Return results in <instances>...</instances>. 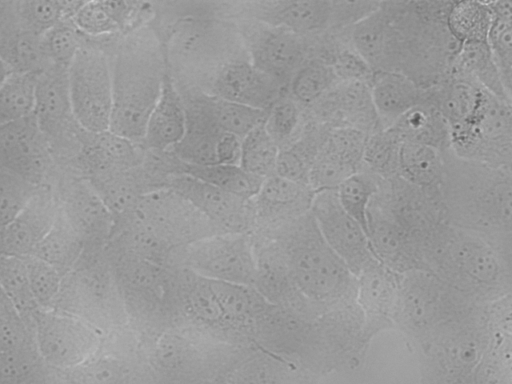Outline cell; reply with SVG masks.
Here are the masks:
<instances>
[{
    "instance_id": "cell-44",
    "label": "cell",
    "mask_w": 512,
    "mask_h": 384,
    "mask_svg": "<svg viewBox=\"0 0 512 384\" xmlns=\"http://www.w3.org/2000/svg\"><path fill=\"white\" fill-rule=\"evenodd\" d=\"M278 153L279 147L263 121L242 139L238 165L249 174L265 179L275 174Z\"/></svg>"
},
{
    "instance_id": "cell-53",
    "label": "cell",
    "mask_w": 512,
    "mask_h": 384,
    "mask_svg": "<svg viewBox=\"0 0 512 384\" xmlns=\"http://www.w3.org/2000/svg\"><path fill=\"white\" fill-rule=\"evenodd\" d=\"M76 29L85 37L107 40L122 36L103 1H83L71 18Z\"/></svg>"
},
{
    "instance_id": "cell-50",
    "label": "cell",
    "mask_w": 512,
    "mask_h": 384,
    "mask_svg": "<svg viewBox=\"0 0 512 384\" xmlns=\"http://www.w3.org/2000/svg\"><path fill=\"white\" fill-rule=\"evenodd\" d=\"M34 300L40 309H52L64 275L54 266L34 256L24 257Z\"/></svg>"
},
{
    "instance_id": "cell-35",
    "label": "cell",
    "mask_w": 512,
    "mask_h": 384,
    "mask_svg": "<svg viewBox=\"0 0 512 384\" xmlns=\"http://www.w3.org/2000/svg\"><path fill=\"white\" fill-rule=\"evenodd\" d=\"M83 250L82 240L58 208L52 227L29 256L47 262L65 275L78 261Z\"/></svg>"
},
{
    "instance_id": "cell-59",
    "label": "cell",
    "mask_w": 512,
    "mask_h": 384,
    "mask_svg": "<svg viewBox=\"0 0 512 384\" xmlns=\"http://www.w3.org/2000/svg\"><path fill=\"white\" fill-rule=\"evenodd\" d=\"M14 74L11 66L0 56V87Z\"/></svg>"
},
{
    "instance_id": "cell-4",
    "label": "cell",
    "mask_w": 512,
    "mask_h": 384,
    "mask_svg": "<svg viewBox=\"0 0 512 384\" xmlns=\"http://www.w3.org/2000/svg\"><path fill=\"white\" fill-rule=\"evenodd\" d=\"M254 232L275 242L302 296L328 299L347 287L350 271L324 240L310 210L275 229Z\"/></svg>"
},
{
    "instance_id": "cell-7",
    "label": "cell",
    "mask_w": 512,
    "mask_h": 384,
    "mask_svg": "<svg viewBox=\"0 0 512 384\" xmlns=\"http://www.w3.org/2000/svg\"><path fill=\"white\" fill-rule=\"evenodd\" d=\"M112 40L86 37L68 68L74 118L85 131L109 129L112 110V77L109 49Z\"/></svg>"
},
{
    "instance_id": "cell-54",
    "label": "cell",
    "mask_w": 512,
    "mask_h": 384,
    "mask_svg": "<svg viewBox=\"0 0 512 384\" xmlns=\"http://www.w3.org/2000/svg\"><path fill=\"white\" fill-rule=\"evenodd\" d=\"M37 187L18 174L0 169V225H7L19 213Z\"/></svg>"
},
{
    "instance_id": "cell-14",
    "label": "cell",
    "mask_w": 512,
    "mask_h": 384,
    "mask_svg": "<svg viewBox=\"0 0 512 384\" xmlns=\"http://www.w3.org/2000/svg\"><path fill=\"white\" fill-rule=\"evenodd\" d=\"M175 325L208 339L237 346H254L224 317L209 280L186 268L175 266Z\"/></svg>"
},
{
    "instance_id": "cell-41",
    "label": "cell",
    "mask_w": 512,
    "mask_h": 384,
    "mask_svg": "<svg viewBox=\"0 0 512 384\" xmlns=\"http://www.w3.org/2000/svg\"><path fill=\"white\" fill-rule=\"evenodd\" d=\"M0 286L32 329L33 317L40 308L32 295L23 257L0 254Z\"/></svg>"
},
{
    "instance_id": "cell-3",
    "label": "cell",
    "mask_w": 512,
    "mask_h": 384,
    "mask_svg": "<svg viewBox=\"0 0 512 384\" xmlns=\"http://www.w3.org/2000/svg\"><path fill=\"white\" fill-rule=\"evenodd\" d=\"M440 191L455 219L480 229L510 231L511 169H501L442 152Z\"/></svg>"
},
{
    "instance_id": "cell-13",
    "label": "cell",
    "mask_w": 512,
    "mask_h": 384,
    "mask_svg": "<svg viewBox=\"0 0 512 384\" xmlns=\"http://www.w3.org/2000/svg\"><path fill=\"white\" fill-rule=\"evenodd\" d=\"M132 212L174 249L221 233L196 207L169 188L141 196Z\"/></svg>"
},
{
    "instance_id": "cell-22",
    "label": "cell",
    "mask_w": 512,
    "mask_h": 384,
    "mask_svg": "<svg viewBox=\"0 0 512 384\" xmlns=\"http://www.w3.org/2000/svg\"><path fill=\"white\" fill-rule=\"evenodd\" d=\"M144 157L145 149L141 145L110 130L81 129L79 150L69 168L87 179L139 166Z\"/></svg>"
},
{
    "instance_id": "cell-34",
    "label": "cell",
    "mask_w": 512,
    "mask_h": 384,
    "mask_svg": "<svg viewBox=\"0 0 512 384\" xmlns=\"http://www.w3.org/2000/svg\"><path fill=\"white\" fill-rule=\"evenodd\" d=\"M173 173L184 174L245 199H252L264 179L251 175L239 165H189L175 158Z\"/></svg>"
},
{
    "instance_id": "cell-46",
    "label": "cell",
    "mask_w": 512,
    "mask_h": 384,
    "mask_svg": "<svg viewBox=\"0 0 512 384\" xmlns=\"http://www.w3.org/2000/svg\"><path fill=\"white\" fill-rule=\"evenodd\" d=\"M306 121L304 110L284 91L268 110L265 128L280 149L300 135Z\"/></svg>"
},
{
    "instance_id": "cell-45",
    "label": "cell",
    "mask_w": 512,
    "mask_h": 384,
    "mask_svg": "<svg viewBox=\"0 0 512 384\" xmlns=\"http://www.w3.org/2000/svg\"><path fill=\"white\" fill-rule=\"evenodd\" d=\"M203 92L206 106L214 122L224 132L243 139L266 119L267 111L246 107Z\"/></svg>"
},
{
    "instance_id": "cell-31",
    "label": "cell",
    "mask_w": 512,
    "mask_h": 384,
    "mask_svg": "<svg viewBox=\"0 0 512 384\" xmlns=\"http://www.w3.org/2000/svg\"><path fill=\"white\" fill-rule=\"evenodd\" d=\"M448 76L467 78L489 93L511 101L487 42H465L460 45Z\"/></svg>"
},
{
    "instance_id": "cell-57",
    "label": "cell",
    "mask_w": 512,
    "mask_h": 384,
    "mask_svg": "<svg viewBox=\"0 0 512 384\" xmlns=\"http://www.w3.org/2000/svg\"><path fill=\"white\" fill-rule=\"evenodd\" d=\"M36 348L32 329L19 314L0 317V351Z\"/></svg>"
},
{
    "instance_id": "cell-19",
    "label": "cell",
    "mask_w": 512,
    "mask_h": 384,
    "mask_svg": "<svg viewBox=\"0 0 512 384\" xmlns=\"http://www.w3.org/2000/svg\"><path fill=\"white\" fill-rule=\"evenodd\" d=\"M232 18L252 19L306 38L328 32L331 1L272 0L232 2Z\"/></svg>"
},
{
    "instance_id": "cell-30",
    "label": "cell",
    "mask_w": 512,
    "mask_h": 384,
    "mask_svg": "<svg viewBox=\"0 0 512 384\" xmlns=\"http://www.w3.org/2000/svg\"><path fill=\"white\" fill-rule=\"evenodd\" d=\"M330 127L308 119L300 135L279 149L275 174L308 185L312 164L322 148Z\"/></svg>"
},
{
    "instance_id": "cell-39",
    "label": "cell",
    "mask_w": 512,
    "mask_h": 384,
    "mask_svg": "<svg viewBox=\"0 0 512 384\" xmlns=\"http://www.w3.org/2000/svg\"><path fill=\"white\" fill-rule=\"evenodd\" d=\"M492 20L487 44L501 75L503 84L511 94L512 87V4L510 1H488Z\"/></svg>"
},
{
    "instance_id": "cell-43",
    "label": "cell",
    "mask_w": 512,
    "mask_h": 384,
    "mask_svg": "<svg viewBox=\"0 0 512 384\" xmlns=\"http://www.w3.org/2000/svg\"><path fill=\"white\" fill-rule=\"evenodd\" d=\"M401 143L400 136L392 127L368 134L363 153V171L382 180L398 177Z\"/></svg>"
},
{
    "instance_id": "cell-12",
    "label": "cell",
    "mask_w": 512,
    "mask_h": 384,
    "mask_svg": "<svg viewBox=\"0 0 512 384\" xmlns=\"http://www.w3.org/2000/svg\"><path fill=\"white\" fill-rule=\"evenodd\" d=\"M32 329L37 351L52 370L83 362L99 350L104 337L90 324L54 309H39Z\"/></svg>"
},
{
    "instance_id": "cell-20",
    "label": "cell",
    "mask_w": 512,
    "mask_h": 384,
    "mask_svg": "<svg viewBox=\"0 0 512 384\" xmlns=\"http://www.w3.org/2000/svg\"><path fill=\"white\" fill-rule=\"evenodd\" d=\"M304 112L308 119L329 127L348 126L367 134L384 129L367 83L338 81Z\"/></svg>"
},
{
    "instance_id": "cell-58",
    "label": "cell",
    "mask_w": 512,
    "mask_h": 384,
    "mask_svg": "<svg viewBox=\"0 0 512 384\" xmlns=\"http://www.w3.org/2000/svg\"><path fill=\"white\" fill-rule=\"evenodd\" d=\"M18 314L14 305L0 286V317Z\"/></svg>"
},
{
    "instance_id": "cell-55",
    "label": "cell",
    "mask_w": 512,
    "mask_h": 384,
    "mask_svg": "<svg viewBox=\"0 0 512 384\" xmlns=\"http://www.w3.org/2000/svg\"><path fill=\"white\" fill-rule=\"evenodd\" d=\"M367 136V133L353 127H330L325 145L356 172H360L363 171Z\"/></svg>"
},
{
    "instance_id": "cell-40",
    "label": "cell",
    "mask_w": 512,
    "mask_h": 384,
    "mask_svg": "<svg viewBox=\"0 0 512 384\" xmlns=\"http://www.w3.org/2000/svg\"><path fill=\"white\" fill-rule=\"evenodd\" d=\"M53 370L37 348L0 351V384H53Z\"/></svg>"
},
{
    "instance_id": "cell-17",
    "label": "cell",
    "mask_w": 512,
    "mask_h": 384,
    "mask_svg": "<svg viewBox=\"0 0 512 384\" xmlns=\"http://www.w3.org/2000/svg\"><path fill=\"white\" fill-rule=\"evenodd\" d=\"M54 161L33 115L0 125V169L40 186L53 183L58 171Z\"/></svg>"
},
{
    "instance_id": "cell-42",
    "label": "cell",
    "mask_w": 512,
    "mask_h": 384,
    "mask_svg": "<svg viewBox=\"0 0 512 384\" xmlns=\"http://www.w3.org/2000/svg\"><path fill=\"white\" fill-rule=\"evenodd\" d=\"M382 182L378 176L360 171L346 178L336 189L340 205L362 227L367 236L369 206Z\"/></svg>"
},
{
    "instance_id": "cell-29",
    "label": "cell",
    "mask_w": 512,
    "mask_h": 384,
    "mask_svg": "<svg viewBox=\"0 0 512 384\" xmlns=\"http://www.w3.org/2000/svg\"><path fill=\"white\" fill-rule=\"evenodd\" d=\"M208 280L227 322L253 344V325L270 303L253 286Z\"/></svg>"
},
{
    "instance_id": "cell-24",
    "label": "cell",
    "mask_w": 512,
    "mask_h": 384,
    "mask_svg": "<svg viewBox=\"0 0 512 384\" xmlns=\"http://www.w3.org/2000/svg\"><path fill=\"white\" fill-rule=\"evenodd\" d=\"M314 195L309 186L276 174L265 178L251 199L255 222L253 231L272 230L307 213Z\"/></svg>"
},
{
    "instance_id": "cell-6",
    "label": "cell",
    "mask_w": 512,
    "mask_h": 384,
    "mask_svg": "<svg viewBox=\"0 0 512 384\" xmlns=\"http://www.w3.org/2000/svg\"><path fill=\"white\" fill-rule=\"evenodd\" d=\"M52 309L74 316L104 334L130 326L104 248L83 250L64 275Z\"/></svg>"
},
{
    "instance_id": "cell-25",
    "label": "cell",
    "mask_w": 512,
    "mask_h": 384,
    "mask_svg": "<svg viewBox=\"0 0 512 384\" xmlns=\"http://www.w3.org/2000/svg\"><path fill=\"white\" fill-rule=\"evenodd\" d=\"M348 37L375 72L399 70V37L387 1L350 28Z\"/></svg>"
},
{
    "instance_id": "cell-28",
    "label": "cell",
    "mask_w": 512,
    "mask_h": 384,
    "mask_svg": "<svg viewBox=\"0 0 512 384\" xmlns=\"http://www.w3.org/2000/svg\"><path fill=\"white\" fill-rule=\"evenodd\" d=\"M373 105L384 129L426 100L427 88L400 71L375 72L370 84Z\"/></svg>"
},
{
    "instance_id": "cell-60",
    "label": "cell",
    "mask_w": 512,
    "mask_h": 384,
    "mask_svg": "<svg viewBox=\"0 0 512 384\" xmlns=\"http://www.w3.org/2000/svg\"><path fill=\"white\" fill-rule=\"evenodd\" d=\"M3 229H4V226L0 225V254H2Z\"/></svg>"
},
{
    "instance_id": "cell-16",
    "label": "cell",
    "mask_w": 512,
    "mask_h": 384,
    "mask_svg": "<svg viewBox=\"0 0 512 384\" xmlns=\"http://www.w3.org/2000/svg\"><path fill=\"white\" fill-rule=\"evenodd\" d=\"M310 213L328 246L351 273L359 275L367 266L376 262L368 236L342 208L336 190L316 193Z\"/></svg>"
},
{
    "instance_id": "cell-15",
    "label": "cell",
    "mask_w": 512,
    "mask_h": 384,
    "mask_svg": "<svg viewBox=\"0 0 512 384\" xmlns=\"http://www.w3.org/2000/svg\"><path fill=\"white\" fill-rule=\"evenodd\" d=\"M53 186L59 210L82 240L84 250L103 249L113 219L89 182L71 169L60 168Z\"/></svg>"
},
{
    "instance_id": "cell-1",
    "label": "cell",
    "mask_w": 512,
    "mask_h": 384,
    "mask_svg": "<svg viewBox=\"0 0 512 384\" xmlns=\"http://www.w3.org/2000/svg\"><path fill=\"white\" fill-rule=\"evenodd\" d=\"M148 27L158 38L178 85L204 89L227 62L248 59L231 18V2H151Z\"/></svg>"
},
{
    "instance_id": "cell-18",
    "label": "cell",
    "mask_w": 512,
    "mask_h": 384,
    "mask_svg": "<svg viewBox=\"0 0 512 384\" xmlns=\"http://www.w3.org/2000/svg\"><path fill=\"white\" fill-rule=\"evenodd\" d=\"M169 188L189 201L221 233H251L254 230L252 201L184 174L169 177Z\"/></svg>"
},
{
    "instance_id": "cell-9",
    "label": "cell",
    "mask_w": 512,
    "mask_h": 384,
    "mask_svg": "<svg viewBox=\"0 0 512 384\" xmlns=\"http://www.w3.org/2000/svg\"><path fill=\"white\" fill-rule=\"evenodd\" d=\"M173 266L210 280L253 286L256 259L252 233H219L176 249Z\"/></svg>"
},
{
    "instance_id": "cell-23",
    "label": "cell",
    "mask_w": 512,
    "mask_h": 384,
    "mask_svg": "<svg viewBox=\"0 0 512 384\" xmlns=\"http://www.w3.org/2000/svg\"><path fill=\"white\" fill-rule=\"evenodd\" d=\"M58 208L53 184L38 186L19 213L4 226L2 254L29 256L52 227Z\"/></svg>"
},
{
    "instance_id": "cell-52",
    "label": "cell",
    "mask_w": 512,
    "mask_h": 384,
    "mask_svg": "<svg viewBox=\"0 0 512 384\" xmlns=\"http://www.w3.org/2000/svg\"><path fill=\"white\" fill-rule=\"evenodd\" d=\"M354 173L357 172L330 150L324 142L310 169L308 185L315 194L336 190Z\"/></svg>"
},
{
    "instance_id": "cell-36",
    "label": "cell",
    "mask_w": 512,
    "mask_h": 384,
    "mask_svg": "<svg viewBox=\"0 0 512 384\" xmlns=\"http://www.w3.org/2000/svg\"><path fill=\"white\" fill-rule=\"evenodd\" d=\"M337 82L330 64L312 55L294 73L285 91L306 111Z\"/></svg>"
},
{
    "instance_id": "cell-37",
    "label": "cell",
    "mask_w": 512,
    "mask_h": 384,
    "mask_svg": "<svg viewBox=\"0 0 512 384\" xmlns=\"http://www.w3.org/2000/svg\"><path fill=\"white\" fill-rule=\"evenodd\" d=\"M457 268L472 280L491 283L496 280L499 265L493 251L485 242L466 233H458L450 244Z\"/></svg>"
},
{
    "instance_id": "cell-5",
    "label": "cell",
    "mask_w": 512,
    "mask_h": 384,
    "mask_svg": "<svg viewBox=\"0 0 512 384\" xmlns=\"http://www.w3.org/2000/svg\"><path fill=\"white\" fill-rule=\"evenodd\" d=\"M104 254L122 296L130 326L142 335L173 327L175 266H162L109 245Z\"/></svg>"
},
{
    "instance_id": "cell-26",
    "label": "cell",
    "mask_w": 512,
    "mask_h": 384,
    "mask_svg": "<svg viewBox=\"0 0 512 384\" xmlns=\"http://www.w3.org/2000/svg\"><path fill=\"white\" fill-rule=\"evenodd\" d=\"M251 233L256 259L253 287L269 303L295 310L302 295L290 277L278 246L264 234Z\"/></svg>"
},
{
    "instance_id": "cell-27",
    "label": "cell",
    "mask_w": 512,
    "mask_h": 384,
    "mask_svg": "<svg viewBox=\"0 0 512 384\" xmlns=\"http://www.w3.org/2000/svg\"><path fill=\"white\" fill-rule=\"evenodd\" d=\"M186 114L181 94L168 69L160 96L148 118L142 147L153 152H166L183 137Z\"/></svg>"
},
{
    "instance_id": "cell-33",
    "label": "cell",
    "mask_w": 512,
    "mask_h": 384,
    "mask_svg": "<svg viewBox=\"0 0 512 384\" xmlns=\"http://www.w3.org/2000/svg\"><path fill=\"white\" fill-rule=\"evenodd\" d=\"M444 170L443 154L438 149L410 141H402L398 160V177L422 188L438 189Z\"/></svg>"
},
{
    "instance_id": "cell-10",
    "label": "cell",
    "mask_w": 512,
    "mask_h": 384,
    "mask_svg": "<svg viewBox=\"0 0 512 384\" xmlns=\"http://www.w3.org/2000/svg\"><path fill=\"white\" fill-rule=\"evenodd\" d=\"M32 115L51 154L64 157L68 165L79 150V133L71 106L68 68L50 65L36 76Z\"/></svg>"
},
{
    "instance_id": "cell-32",
    "label": "cell",
    "mask_w": 512,
    "mask_h": 384,
    "mask_svg": "<svg viewBox=\"0 0 512 384\" xmlns=\"http://www.w3.org/2000/svg\"><path fill=\"white\" fill-rule=\"evenodd\" d=\"M391 127L402 141L429 145L441 152L450 148L448 125L427 99L405 112Z\"/></svg>"
},
{
    "instance_id": "cell-56",
    "label": "cell",
    "mask_w": 512,
    "mask_h": 384,
    "mask_svg": "<svg viewBox=\"0 0 512 384\" xmlns=\"http://www.w3.org/2000/svg\"><path fill=\"white\" fill-rule=\"evenodd\" d=\"M381 1H331V18L327 33L348 31L376 9Z\"/></svg>"
},
{
    "instance_id": "cell-49",
    "label": "cell",
    "mask_w": 512,
    "mask_h": 384,
    "mask_svg": "<svg viewBox=\"0 0 512 384\" xmlns=\"http://www.w3.org/2000/svg\"><path fill=\"white\" fill-rule=\"evenodd\" d=\"M13 11L17 27L38 36L64 19L61 1H16L13 2Z\"/></svg>"
},
{
    "instance_id": "cell-47",
    "label": "cell",
    "mask_w": 512,
    "mask_h": 384,
    "mask_svg": "<svg viewBox=\"0 0 512 384\" xmlns=\"http://www.w3.org/2000/svg\"><path fill=\"white\" fill-rule=\"evenodd\" d=\"M36 76L14 73L0 87V125L32 115Z\"/></svg>"
},
{
    "instance_id": "cell-8",
    "label": "cell",
    "mask_w": 512,
    "mask_h": 384,
    "mask_svg": "<svg viewBox=\"0 0 512 384\" xmlns=\"http://www.w3.org/2000/svg\"><path fill=\"white\" fill-rule=\"evenodd\" d=\"M511 103L485 90L470 122L449 130L450 150L463 159L511 169Z\"/></svg>"
},
{
    "instance_id": "cell-48",
    "label": "cell",
    "mask_w": 512,
    "mask_h": 384,
    "mask_svg": "<svg viewBox=\"0 0 512 384\" xmlns=\"http://www.w3.org/2000/svg\"><path fill=\"white\" fill-rule=\"evenodd\" d=\"M85 41L86 37L67 19L61 20L41 36L42 48L49 63L66 68H69Z\"/></svg>"
},
{
    "instance_id": "cell-51",
    "label": "cell",
    "mask_w": 512,
    "mask_h": 384,
    "mask_svg": "<svg viewBox=\"0 0 512 384\" xmlns=\"http://www.w3.org/2000/svg\"><path fill=\"white\" fill-rule=\"evenodd\" d=\"M359 276L361 304L371 313L386 312L394 293L391 277L377 264V261L367 266Z\"/></svg>"
},
{
    "instance_id": "cell-2",
    "label": "cell",
    "mask_w": 512,
    "mask_h": 384,
    "mask_svg": "<svg viewBox=\"0 0 512 384\" xmlns=\"http://www.w3.org/2000/svg\"><path fill=\"white\" fill-rule=\"evenodd\" d=\"M109 56L112 110L108 130L142 146L148 118L169 69L162 46L145 25L121 36L109 49Z\"/></svg>"
},
{
    "instance_id": "cell-11",
    "label": "cell",
    "mask_w": 512,
    "mask_h": 384,
    "mask_svg": "<svg viewBox=\"0 0 512 384\" xmlns=\"http://www.w3.org/2000/svg\"><path fill=\"white\" fill-rule=\"evenodd\" d=\"M250 63L286 89L301 65L313 55L317 38H306L278 27L232 18Z\"/></svg>"
},
{
    "instance_id": "cell-38",
    "label": "cell",
    "mask_w": 512,
    "mask_h": 384,
    "mask_svg": "<svg viewBox=\"0 0 512 384\" xmlns=\"http://www.w3.org/2000/svg\"><path fill=\"white\" fill-rule=\"evenodd\" d=\"M491 20L492 12L488 1H451L446 26L460 44L487 42Z\"/></svg>"
},
{
    "instance_id": "cell-21",
    "label": "cell",
    "mask_w": 512,
    "mask_h": 384,
    "mask_svg": "<svg viewBox=\"0 0 512 384\" xmlns=\"http://www.w3.org/2000/svg\"><path fill=\"white\" fill-rule=\"evenodd\" d=\"M203 91L236 104L268 112L285 88L253 66L249 59H237L222 65L209 79Z\"/></svg>"
}]
</instances>
